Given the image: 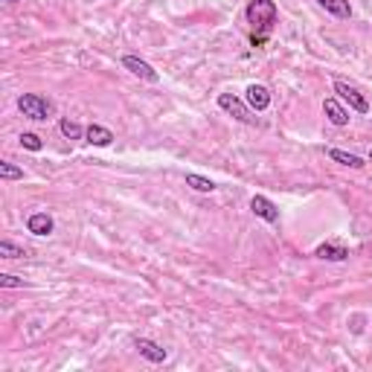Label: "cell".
I'll return each mask as SVG.
<instances>
[{
  "label": "cell",
  "mask_w": 372,
  "mask_h": 372,
  "mask_svg": "<svg viewBox=\"0 0 372 372\" xmlns=\"http://www.w3.org/2000/svg\"><path fill=\"white\" fill-rule=\"evenodd\" d=\"M218 108L224 111V114H230L233 119L244 122V126H253V122H256L253 108H251V105H244L242 99H235L233 93H218Z\"/></svg>",
  "instance_id": "cell-3"
},
{
  "label": "cell",
  "mask_w": 372,
  "mask_h": 372,
  "mask_svg": "<svg viewBox=\"0 0 372 372\" xmlns=\"http://www.w3.org/2000/svg\"><path fill=\"white\" fill-rule=\"evenodd\" d=\"M134 349H137L146 361H152V364H163L169 358V352L163 349V346L154 343V340H148V338H134Z\"/></svg>",
  "instance_id": "cell-8"
},
{
  "label": "cell",
  "mask_w": 372,
  "mask_h": 372,
  "mask_svg": "<svg viewBox=\"0 0 372 372\" xmlns=\"http://www.w3.org/2000/svg\"><path fill=\"white\" fill-rule=\"evenodd\" d=\"M323 114H326V119L332 122V126H338V128L349 126V111H346L338 99H326V102H323Z\"/></svg>",
  "instance_id": "cell-9"
},
{
  "label": "cell",
  "mask_w": 372,
  "mask_h": 372,
  "mask_svg": "<svg viewBox=\"0 0 372 372\" xmlns=\"http://www.w3.org/2000/svg\"><path fill=\"white\" fill-rule=\"evenodd\" d=\"M18 111L32 122H44V119L53 117V102L41 93H21L18 96Z\"/></svg>",
  "instance_id": "cell-2"
},
{
  "label": "cell",
  "mask_w": 372,
  "mask_h": 372,
  "mask_svg": "<svg viewBox=\"0 0 372 372\" xmlns=\"http://www.w3.org/2000/svg\"><path fill=\"white\" fill-rule=\"evenodd\" d=\"M84 137H88L91 146H99V148H105L114 143V131L105 128V126H91L88 131H84Z\"/></svg>",
  "instance_id": "cell-12"
},
{
  "label": "cell",
  "mask_w": 372,
  "mask_h": 372,
  "mask_svg": "<svg viewBox=\"0 0 372 372\" xmlns=\"http://www.w3.org/2000/svg\"><path fill=\"white\" fill-rule=\"evenodd\" d=\"M6 3H18V0H6Z\"/></svg>",
  "instance_id": "cell-21"
},
{
  "label": "cell",
  "mask_w": 372,
  "mask_h": 372,
  "mask_svg": "<svg viewBox=\"0 0 372 372\" xmlns=\"http://www.w3.org/2000/svg\"><path fill=\"white\" fill-rule=\"evenodd\" d=\"M369 160H372V148H369Z\"/></svg>",
  "instance_id": "cell-22"
},
{
  "label": "cell",
  "mask_w": 372,
  "mask_h": 372,
  "mask_svg": "<svg viewBox=\"0 0 372 372\" xmlns=\"http://www.w3.org/2000/svg\"><path fill=\"white\" fill-rule=\"evenodd\" d=\"M314 256H317V259H323V262H346V259H349V251H346L343 244L326 242V244H320V247H317Z\"/></svg>",
  "instance_id": "cell-11"
},
{
  "label": "cell",
  "mask_w": 372,
  "mask_h": 372,
  "mask_svg": "<svg viewBox=\"0 0 372 372\" xmlns=\"http://www.w3.org/2000/svg\"><path fill=\"white\" fill-rule=\"evenodd\" d=\"M251 209H253V216H256V218L268 221V224H279V207L270 201V198H265V195H253V198H251Z\"/></svg>",
  "instance_id": "cell-5"
},
{
  "label": "cell",
  "mask_w": 372,
  "mask_h": 372,
  "mask_svg": "<svg viewBox=\"0 0 372 372\" xmlns=\"http://www.w3.org/2000/svg\"><path fill=\"white\" fill-rule=\"evenodd\" d=\"M58 128H61V134H65L67 140H79L82 134H84L76 119H61V122H58Z\"/></svg>",
  "instance_id": "cell-16"
},
{
  "label": "cell",
  "mask_w": 372,
  "mask_h": 372,
  "mask_svg": "<svg viewBox=\"0 0 372 372\" xmlns=\"http://www.w3.org/2000/svg\"><path fill=\"white\" fill-rule=\"evenodd\" d=\"M0 178L3 181H23V169L15 166V163H9V160H3V163H0Z\"/></svg>",
  "instance_id": "cell-18"
},
{
  "label": "cell",
  "mask_w": 372,
  "mask_h": 372,
  "mask_svg": "<svg viewBox=\"0 0 372 372\" xmlns=\"http://www.w3.org/2000/svg\"><path fill=\"white\" fill-rule=\"evenodd\" d=\"M329 157L334 160V163H340V166H349V169H364V157H358V154H349V152H340V148H332Z\"/></svg>",
  "instance_id": "cell-13"
},
{
  "label": "cell",
  "mask_w": 372,
  "mask_h": 372,
  "mask_svg": "<svg viewBox=\"0 0 372 372\" xmlns=\"http://www.w3.org/2000/svg\"><path fill=\"white\" fill-rule=\"evenodd\" d=\"M244 102L251 105L256 114H262V111L270 108V91L265 88V84H247V91H244Z\"/></svg>",
  "instance_id": "cell-7"
},
{
  "label": "cell",
  "mask_w": 372,
  "mask_h": 372,
  "mask_svg": "<svg viewBox=\"0 0 372 372\" xmlns=\"http://www.w3.org/2000/svg\"><path fill=\"white\" fill-rule=\"evenodd\" d=\"M317 3L323 6L329 15H334V18H349V15H352L349 0H317Z\"/></svg>",
  "instance_id": "cell-14"
},
{
  "label": "cell",
  "mask_w": 372,
  "mask_h": 372,
  "mask_svg": "<svg viewBox=\"0 0 372 372\" xmlns=\"http://www.w3.org/2000/svg\"><path fill=\"white\" fill-rule=\"evenodd\" d=\"M244 18L253 27V35H268L279 18V9L274 0H251L244 9Z\"/></svg>",
  "instance_id": "cell-1"
},
{
  "label": "cell",
  "mask_w": 372,
  "mask_h": 372,
  "mask_svg": "<svg viewBox=\"0 0 372 372\" xmlns=\"http://www.w3.org/2000/svg\"><path fill=\"white\" fill-rule=\"evenodd\" d=\"M18 140H21V146L27 148V152H41V148H44V143H41L38 134H30V131H27V134H21Z\"/></svg>",
  "instance_id": "cell-19"
},
{
  "label": "cell",
  "mask_w": 372,
  "mask_h": 372,
  "mask_svg": "<svg viewBox=\"0 0 372 372\" xmlns=\"http://www.w3.org/2000/svg\"><path fill=\"white\" fill-rule=\"evenodd\" d=\"M122 67H126L128 73H134L137 79H143V82H157L160 79V73L148 65V61H143L137 56H122Z\"/></svg>",
  "instance_id": "cell-6"
},
{
  "label": "cell",
  "mask_w": 372,
  "mask_h": 372,
  "mask_svg": "<svg viewBox=\"0 0 372 372\" xmlns=\"http://www.w3.org/2000/svg\"><path fill=\"white\" fill-rule=\"evenodd\" d=\"M334 93H338L346 105H349V111H355V114H369V102H367V96L355 88V84L349 82H334Z\"/></svg>",
  "instance_id": "cell-4"
},
{
  "label": "cell",
  "mask_w": 372,
  "mask_h": 372,
  "mask_svg": "<svg viewBox=\"0 0 372 372\" xmlns=\"http://www.w3.org/2000/svg\"><path fill=\"white\" fill-rule=\"evenodd\" d=\"M0 256H3V259H23V256H27V251H23V247H18L15 242L3 239V242H0Z\"/></svg>",
  "instance_id": "cell-17"
},
{
  "label": "cell",
  "mask_w": 372,
  "mask_h": 372,
  "mask_svg": "<svg viewBox=\"0 0 372 372\" xmlns=\"http://www.w3.org/2000/svg\"><path fill=\"white\" fill-rule=\"evenodd\" d=\"M0 285H3V288H23V282L21 277H12V274H0Z\"/></svg>",
  "instance_id": "cell-20"
},
{
  "label": "cell",
  "mask_w": 372,
  "mask_h": 372,
  "mask_svg": "<svg viewBox=\"0 0 372 372\" xmlns=\"http://www.w3.org/2000/svg\"><path fill=\"white\" fill-rule=\"evenodd\" d=\"M186 186H192L195 192H216V183L209 178H204V175H195V172L186 175Z\"/></svg>",
  "instance_id": "cell-15"
},
{
  "label": "cell",
  "mask_w": 372,
  "mask_h": 372,
  "mask_svg": "<svg viewBox=\"0 0 372 372\" xmlns=\"http://www.w3.org/2000/svg\"><path fill=\"white\" fill-rule=\"evenodd\" d=\"M27 230L32 235H49L56 230V221H53V216H49V213H32L27 218Z\"/></svg>",
  "instance_id": "cell-10"
}]
</instances>
